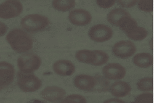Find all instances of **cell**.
Instances as JSON below:
<instances>
[{
	"instance_id": "1",
	"label": "cell",
	"mask_w": 154,
	"mask_h": 103,
	"mask_svg": "<svg viewBox=\"0 0 154 103\" xmlns=\"http://www.w3.org/2000/svg\"><path fill=\"white\" fill-rule=\"evenodd\" d=\"M6 40L14 51L20 54L28 53L33 47L32 36L20 28L11 30L6 35Z\"/></svg>"
},
{
	"instance_id": "2",
	"label": "cell",
	"mask_w": 154,
	"mask_h": 103,
	"mask_svg": "<svg viewBox=\"0 0 154 103\" xmlns=\"http://www.w3.org/2000/svg\"><path fill=\"white\" fill-rule=\"evenodd\" d=\"M22 27L29 33H38L47 28L49 19L46 16L39 14H30L25 16L21 21Z\"/></svg>"
},
{
	"instance_id": "3",
	"label": "cell",
	"mask_w": 154,
	"mask_h": 103,
	"mask_svg": "<svg viewBox=\"0 0 154 103\" xmlns=\"http://www.w3.org/2000/svg\"><path fill=\"white\" fill-rule=\"evenodd\" d=\"M42 64L40 57L32 53H26L18 58L17 65L20 72L24 74L33 73Z\"/></svg>"
},
{
	"instance_id": "4",
	"label": "cell",
	"mask_w": 154,
	"mask_h": 103,
	"mask_svg": "<svg viewBox=\"0 0 154 103\" xmlns=\"http://www.w3.org/2000/svg\"><path fill=\"white\" fill-rule=\"evenodd\" d=\"M17 78L18 87L24 92H35L42 87V81L33 73L24 74L19 72Z\"/></svg>"
},
{
	"instance_id": "5",
	"label": "cell",
	"mask_w": 154,
	"mask_h": 103,
	"mask_svg": "<svg viewBox=\"0 0 154 103\" xmlns=\"http://www.w3.org/2000/svg\"><path fill=\"white\" fill-rule=\"evenodd\" d=\"M22 4L18 0H7L0 4V18L11 19L18 17L23 11Z\"/></svg>"
},
{
	"instance_id": "6",
	"label": "cell",
	"mask_w": 154,
	"mask_h": 103,
	"mask_svg": "<svg viewBox=\"0 0 154 103\" xmlns=\"http://www.w3.org/2000/svg\"><path fill=\"white\" fill-rule=\"evenodd\" d=\"M114 32L110 27L105 24H97L92 26L88 31V36L94 42L103 43L112 38Z\"/></svg>"
},
{
	"instance_id": "7",
	"label": "cell",
	"mask_w": 154,
	"mask_h": 103,
	"mask_svg": "<svg viewBox=\"0 0 154 103\" xmlns=\"http://www.w3.org/2000/svg\"><path fill=\"white\" fill-rule=\"evenodd\" d=\"M136 47L130 40H121L116 43L112 47V54L120 59H128L135 54Z\"/></svg>"
},
{
	"instance_id": "8",
	"label": "cell",
	"mask_w": 154,
	"mask_h": 103,
	"mask_svg": "<svg viewBox=\"0 0 154 103\" xmlns=\"http://www.w3.org/2000/svg\"><path fill=\"white\" fill-rule=\"evenodd\" d=\"M68 18L72 24L77 26H84L91 22L92 16L88 11L84 9H74L69 13Z\"/></svg>"
},
{
	"instance_id": "9",
	"label": "cell",
	"mask_w": 154,
	"mask_h": 103,
	"mask_svg": "<svg viewBox=\"0 0 154 103\" xmlns=\"http://www.w3.org/2000/svg\"><path fill=\"white\" fill-rule=\"evenodd\" d=\"M41 98L51 103H57L65 98L66 92L64 89L56 86H48L41 91Z\"/></svg>"
},
{
	"instance_id": "10",
	"label": "cell",
	"mask_w": 154,
	"mask_h": 103,
	"mask_svg": "<svg viewBox=\"0 0 154 103\" xmlns=\"http://www.w3.org/2000/svg\"><path fill=\"white\" fill-rule=\"evenodd\" d=\"M102 74L108 80H119L126 75V70L122 65L116 63L105 65L102 69Z\"/></svg>"
},
{
	"instance_id": "11",
	"label": "cell",
	"mask_w": 154,
	"mask_h": 103,
	"mask_svg": "<svg viewBox=\"0 0 154 103\" xmlns=\"http://www.w3.org/2000/svg\"><path fill=\"white\" fill-rule=\"evenodd\" d=\"M14 77L15 69L14 66L7 61H0V86L4 88L11 85Z\"/></svg>"
},
{
	"instance_id": "12",
	"label": "cell",
	"mask_w": 154,
	"mask_h": 103,
	"mask_svg": "<svg viewBox=\"0 0 154 103\" xmlns=\"http://www.w3.org/2000/svg\"><path fill=\"white\" fill-rule=\"evenodd\" d=\"M74 85L77 89L83 91H94L96 87L97 80L96 77L88 74H79L73 80Z\"/></svg>"
},
{
	"instance_id": "13",
	"label": "cell",
	"mask_w": 154,
	"mask_h": 103,
	"mask_svg": "<svg viewBox=\"0 0 154 103\" xmlns=\"http://www.w3.org/2000/svg\"><path fill=\"white\" fill-rule=\"evenodd\" d=\"M53 70L57 75L61 76H69L75 71V65L70 60H60L53 65Z\"/></svg>"
},
{
	"instance_id": "14",
	"label": "cell",
	"mask_w": 154,
	"mask_h": 103,
	"mask_svg": "<svg viewBox=\"0 0 154 103\" xmlns=\"http://www.w3.org/2000/svg\"><path fill=\"white\" fill-rule=\"evenodd\" d=\"M109 90L112 96L120 98L127 96L131 91V88L128 82L117 80L109 86Z\"/></svg>"
},
{
	"instance_id": "15",
	"label": "cell",
	"mask_w": 154,
	"mask_h": 103,
	"mask_svg": "<svg viewBox=\"0 0 154 103\" xmlns=\"http://www.w3.org/2000/svg\"><path fill=\"white\" fill-rule=\"evenodd\" d=\"M133 63L138 68H147L153 64V57L149 53H138L133 58Z\"/></svg>"
},
{
	"instance_id": "16",
	"label": "cell",
	"mask_w": 154,
	"mask_h": 103,
	"mask_svg": "<svg viewBox=\"0 0 154 103\" xmlns=\"http://www.w3.org/2000/svg\"><path fill=\"white\" fill-rule=\"evenodd\" d=\"M75 57L81 63L93 66L96 61L97 55L94 50H80L75 53Z\"/></svg>"
},
{
	"instance_id": "17",
	"label": "cell",
	"mask_w": 154,
	"mask_h": 103,
	"mask_svg": "<svg viewBox=\"0 0 154 103\" xmlns=\"http://www.w3.org/2000/svg\"><path fill=\"white\" fill-rule=\"evenodd\" d=\"M128 16H131V14L125 9L122 8H116L109 11L107 16V19L110 24L117 27L118 22L120 18Z\"/></svg>"
},
{
	"instance_id": "18",
	"label": "cell",
	"mask_w": 154,
	"mask_h": 103,
	"mask_svg": "<svg viewBox=\"0 0 154 103\" xmlns=\"http://www.w3.org/2000/svg\"><path fill=\"white\" fill-rule=\"evenodd\" d=\"M138 23L131 16H125L120 18L118 22L117 27L125 34L131 32L137 26Z\"/></svg>"
},
{
	"instance_id": "19",
	"label": "cell",
	"mask_w": 154,
	"mask_h": 103,
	"mask_svg": "<svg viewBox=\"0 0 154 103\" xmlns=\"http://www.w3.org/2000/svg\"><path fill=\"white\" fill-rule=\"evenodd\" d=\"M76 4L75 0H54L51 3V5L54 9L64 12L73 9Z\"/></svg>"
},
{
	"instance_id": "20",
	"label": "cell",
	"mask_w": 154,
	"mask_h": 103,
	"mask_svg": "<svg viewBox=\"0 0 154 103\" xmlns=\"http://www.w3.org/2000/svg\"><path fill=\"white\" fill-rule=\"evenodd\" d=\"M148 34V32L145 28L138 26L131 32L126 34V35L131 40L135 41H141L146 38Z\"/></svg>"
},
{
	"instance_id": "21",
	"label": "cell",
	"mask_w": 154,
	"mask_h": 103,
	"mask_svg": "<svg viewBox=\"0 0 154 103\" xmlns=\"http://www.w3.org/2000/svg\"><path fill=\"white\" fill-rule=\"evenodd\" d=\"M137 88L142 92H149L153 90V79L152 77L142 78L138 81Z\"/></svg>"
},
{
	"instance_id": "22",
	"label": "cell",
	"mask_w": 154,
	"mask_h": 103,
	"mask_svg": "<svg viewBox=\"0 0 154 103\" xmlns=\"http://www.w3.org/2000/svg\"><path fill=\"white\" fill-rule=\"evenodd\" d=\"M57 103H88L86 98L80 95H68Z\"/></svg>"
},
{
	"instance_id": "23",
	"label": "cell",
	"mask_w": 154,
	"mask_h": 103,
	"mask_svg": "<svg viewBox=\"0 0 154 103\" xmlns=\"http://www.w3.org/2000/svg\"><path fill=\"white\" fill-rule=\"evenodd\" d=\"M94 51L96 54L97 60L95 63L93 65V66H101L108 62L109 56L107 53L99 50H95Z\"/></svg>"
},
{
	"instance_id": "24",
	"label": "cell",
	"mask_w": 154,
	"mask_h": 103,
	"mask_svg": "<svg viewBox=\"0 0 154 103\" xmlns=\"http://www.w3.org/2000/svg\"><path fill=\"white\" fill-rule=\"evenodd\" d=\"M138 8L144 12H152L153 11V1L140 0L137 3Z\"/></svg>"
},
{
	"instance_id": "25",
	"label": "cell",
	"mask_w": 154,
	"mask_h": 103,
	"mask_svg": "<svg viewBox=\"0 0 154 103\" xmlns=\"http://www.w3.org/2000/svg\"><path fill=\"white\" fill-rule=\"evenodd\" d=\"M131 103H153V94L149 92L140 94Z\"/></svg>"
},
{
	"instance_id": "26",
	"label": "cell",
	"mask_w": 154,
	"mask_h": 103,
	"mask_svg": "<svg viewBox=\"0 0 154 103\" xmlns=\"http://www.w3.org/2000/svg\"><path fill=\"white\" fill-rule=\"evenodd\" d=\"M96 2L100 8L107 9L114 6L116 1L114 0H97Z\"/></svg>"
},
{
	"instance_id": "27",
	"label": "cell",
	"mask_w": 154,
	"mask_h": 103,
	"mask_svg": "<svg viewBox=\"0 0 154 103\" xmlns=\"http://www.w3.org/2000/svg\"><path fill=\"white\" fill-rule=\"evenodd\" d=\"M137 0H120L117 1V2L119 5L121 6L123 8H130L135 6L137 3Z\"/></svg>"
},
{
	"instance_id": "28",
	"label": "cell",
	"mask_w": 154,
	"mask_h": 103,
	"mask_svg": "<svg viewBox=\"0 0 154 103\" xmlns=\"http://www.w3.org/2000/svg\"><path fill=\"white\" fill-rule=\"evenodd\" d=\"M8 27L5 23L0 21V37H3L7 33Z\"/></svg>"
},
{
	"instance_id": "29",
	"label": "cell",
	"mask_w": 154,
	"mask_h": 103,
	"mask_svg": "<svg viewBox=\"0 0 154 103\" xmlns=\"http://www.w3.org/2000/svg\"><path fill=\"white\" fill-rule=\"evenodd\" d=\"M102 103H126L125 101L118 98H111L106 100Z\"/></svg>"
},
{
	"instance_id": "30",
	"label": "cell",
	"mask_w": 154,
	"mask_h": 103,
	"mask_svg": "<svg viewBox=\"0 0 154 103\" xmlns=\"http://www.w3.org/2000/svg\"><path fill=\"white\" fill-rule=\"evenodd\" d=\"M3 89V88H2V87H1V86H0V92L2 91V90Z\"/></svg>"
}]
</instances>
